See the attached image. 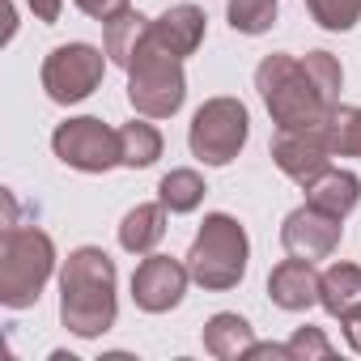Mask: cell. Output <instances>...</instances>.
<instances>
[{"label":"cell","instance_id":"obj_1","mask_svg":"<svg viewBox=\"0 0 361 361\" xmlns=\"http://www.w3.org/2000/svg\"><path fill=\"white\" fill-rule=\"evenodd\" d=\"M255 90L276 132H306V128H323L340 106L344 68L331 51H306V56L272 51L255 68Z\"/></svg>","mask_w":361,"mask_h":361},{"label":"cell","instance_id":"obj_2","mask_svg":"<svg viewBox=\"0 0 361 361\" xmlns=\"http://www.w3.org/2000/svg\"><path fill=\"white\" fill-rule=\"evenodd\" d=\"M115 281V259L102 247H77L60 268V323L81 340L106 336L119 314Z\"/></svg>","mask_w":361,"mask_h":361},{"label":"cell","instance_id":"obj_3","mask_svg":"<svg viewBox=\"0 0 361 361\" xmlns=\"http://www.w3.org/2000/svg\"><path fill=\"white\" fill-rule=\"evenodd\" d=\"M51 272H56L51 234L39 226L5 221V234H0V306H9V310L35 306Z\"/></svg>","mask_w":361,"mask_h":361},{"label":"cell","instance_id":"obj_4","mask_svg":"<svg viewBox=\"0 0 361 361\" xmlns=\"http://www.w3.org/2000/svg\"><path fill=\"white\" fill-rule=\"evenodd\" d=\"M128 102L136 115L145 119H170L188 98V73H183V60L174 51H166L149 30L140 39V47L132 51L128 60Z\"/></svg>","mask_w":361,"mask_h":361},{"label":"cell","instance_id":"obj_5","mask_svg":"<svg viewBox=\"0 0 361 361\" xmlns=\"http://www.w3.org/2000/svg\"><path fill=\"white\" fill-rule=\"evenodd\" d=\"M247 259H251V243L247 230L238 226V217L230 213H209L192 238L188 251V272L200 289L209 293H226L247 276Z\"/></svg>","mask_w":361,"mask_h":361},{"label":"cell","instance_id":"obj_6","mask_svg":"<svg viewBox=\"0 0 361 361\" xmlns=\"http://www.w3.org/2000/svg\"><path fill=\"white\" fill-rule=\"evenodd\" d=\"M251 136V115L238 98H209L188 128V149L204 166H230Z\"/></svg>","mask_w":361,"mask_h":361},{"label":"cell","instance_id":"obj_7","mask_svg":"<svg viewBox=\"0 0 361 361\" xmlns=\"http://www.w3.org/2000/svg\"><path fill=\"white\" fill-rule=\"evenodd\" d=\"M51 149L64 166L81 170V174H106L115 166H123V149H119V128H106L94 115H77L64 119L51 132Z\"/></svg>","mask_w":361,"mask_h":361},{"label":"cell","instance_id":"obj_8","mask_svg":"<svg viewBox=\"0 0 361 361\" xmlns=\"http://www.w3.org/2000/svg\"><path fill=\"white\" fill-rule=\"evenodd\" d=\"M102 73H106V51H98L90 43H60L43 60L39 77H43V90L51 102L73 106V102H85L102 85Z\"/></svg>","mask_w":361,"mask_h":361},{"label":"cell","instance_id":"obj_9","mask_svg":"<svg viewBox=\"0 0 361 361\" xmlns=\"http://www.w3.org/2000/svg\"><path fill=\"white\" fill-rule=\"evenodd\" d=\"M188 281H192L188 264H178V259L153 251V255H145V259L136 264V272H132V302H136L145 314H166V310H174L178 302H183Z\"/></svg>","mask_w":361,"mask_h":361},{"label":"cell","instance_id":"obj_10","mask_svg":"<svg viewBox=\"0 0 361 361\" xmlns=\"http://www.w3.org/2000/svg\"><path fill=\"white\" fill-rule=\"evenodd\" d=\"M331 145L323 128H306V132H276L272 140V161L281 166L285 178H293L298 188H310L323 170H331Z\"/></svg>","mask_w":361,"mask_h":361},{"label":"cell","instance_id":"obj_11","mask_svg":"<svg viewBox=\"0 0 361 361\" xmlns=\"http://www.w3.org/2000/svg\"><path fill=\"white\" fill-rule=\"evenodd\" d=\"M344 238V217H331L314 204H302L281 226V247L302 259H327Z\"/></svg>","mask_w":361,"mask_h":361},{"label":"cell","instance_id":"obj_12","mask_svg":"<svg viewBox=\"0 0 361 361\" xmlns=\"http://www.w3.org/2000/svg\"><path fill=\"white\" fill-rule=\"evenodd\" d=\"M319 268L314 259H302V255H289L281 259L272 272H268V298L281 306V310H310L319 302Z\"/></svg>","mask_w":361,"mask_h":361},{"label":"cell","instance_id":"obj_13","mask_svg":"<svg viewBox=\"0 0 361 361\" xmlns=\"http://www.w3.org/2000/svg\"><path fill=\"white\" fill-rule=\"evenodd\" d=\"M204 26H209L204 9H196V5H170L166 13H157V18L149 22V35H153L166 51H174L178 60H188V56L200 51Z\"/></svg>","mask_w":361,"mask_h":361},{"label":"cell","instance_id":"obj_14","mask_svg":"<svg viewBox=\"0 0 361 361\" xmlns=\"http://www.w3.org/2000/svg\"><path fill=\"white\" fill-rule=\"evenodd\" d=\"M302 192H306V204H314V209H323L331 217H348L357 209V200H361V178L353 170L331 166V170H323L314 178L310 188H302Z\"/></svg>","mask_w":361,"mask_h":361},{"label":"cell","instance_id":"obj_15","mask_svg":"<svg viewBox=\"0 0 361 361\" xmlns=\"http://www.w3.org/2000/svg\"><path fill=\"white\" fill-rule=\"evenodd\" d=\"M166 238V204H136L119 221V247L128 255H153V247Z\"/></svg>","mask_w":361,"mask_h":361},{"label":"cell","instance_id":"obj_16","mask_svg":"<svg viewBox=\"0 0 361 361\" xmlns=\"http://www.w3.org/2000/svg\"><path fill=\"white\" fill-rule=\"evenodd\" d=\"M251 344H255V327L234 310H221L204 323V353H213L217 361H238L251 353Z\"/></svg>","mask_w":361,"mask_h":361},{"label":"cell","instance_id":"obj_17","mask_svg":"<svg viewBox=\"0 0 361 361\" xmlns=\"http://www.w3.org/2000/svg\"><path fill=\"white\" fill-rule=\"evenodd\" d=\"M319 306L331 319H344L348 310L361 306V268L357 264H331L319 276Z\"/></svg>","mask_w":361,"mask_h":361},{"label":"cell","instance_id":"obj_18","mask_svg":"<svg viewBox=\"0 0 361 361\" xmlns=\"http://www.w3.org/2000/svg\"><path fill=\"white\" fill-rule=\"evenodd\" d=\"M204 178L188 166H178L170 174H161V183H157V200L166 204V213H196L200 200H204Z\"/></svg>","mask_w":361,"mask_h":361},{"label":"cell","instance_id":"obj_19","mask_svg":"<svg viewBox=\"0 0 361 361\" xmlns=\"http://www.w3.org/2000/svg\"><path fill=\"white\" fill-rule=\"evenodd\" d=\"M119 149H123V166L128 170H145V166H153L161 157V132L140 115V119L119 128Z\"/></svg>","mask_w":361,"mask_h":361},{"label":"cell","instance_id":"obj_20","mask_svg":"<svg viewBox=\"0 0 361 361\" xmlns=\"http://www.w3.org/2000/svg\"><path fill=\"white\" fill-rule=\"evenodd\" d=\"M145 30H149V18L136 13V9L111 18V22H106V60L119 64V68H128V60H132V51L140 47Z\"/></svg>","mask_w":361,"mask_h":361},{"label":"cell","instance_id":"obj_21","mask_svg":"<svg viewBox=\"0 0 361 361\" xmlns=\"http://www.w3.org/2000/svg\"><path fill=\"white\" fill-rule=\"evenodd\" d=\"M327 132V145L336 157H361V106H336L331 119L323 123Z\"/></svg>","mask_w":361,"mask_h":361},{"label":"cell","instance_id":"obj_22","mask_svg":"<svg viewBox=\"0 0 361 361\" xmlns=\"http://www.w3.org/2000/svg\"><path fill=\"white\" fill-rule=\"evenodd\" d=\"M276 0H230L226 5V18L238 35H264L276 26Z\"/></svg>","mask_w":361,"mask_h":361},{"label":"cell","instance_id":"obj_23","mask_svg":"<svg viewBox=\"0 0 361 361\" xmlns=\"http://www.w3.org/2000/svg\"><path fill=\"white\" fill-rule=\"evenodd\" d=\"M306 13L314 26L331 30V35H344L361 22V0H306Z\"/></svg>","mask_w":361,"mask_h":361},{"label":"cell","instance_id":"obj_24","mask_svg":"<svg viewBox=\"0 0 361 361\" xmlns=\"http://www.w3.org/2000/svg\"><path fill=\"white\" fill-rule=\"evenodd\" d=\"M289 353H293V361H331V357H336L331 340H327L319 327H298V331L289 336Z\"/></svg>","mask_w":361,"mask_h":361},{"label":"cell","instance_id":"obj_25","mask_svg":"<svg viewBox=\"0 0 361 361\" xmlns=\"http://www.w3.org/2000/svg\"><path fill=\"white\" fill-rule=\"evenodd\" d=\"M73 5L85 13V18H94V22H111V18H119V13H128L132 9V0H73Z\"/></svg>","mask_w":361,"mask_h":361},{"label":"cell","instance_id":"obj_26","mask_svg":"<svg viewBox=\"0 0 361 361\" xmlns=\"http://www.w3.org/2000/svg\"><path fill=\"white\" fill-rule=\"evenodd\" d=\"M26 5H30V13H35L43 26H56L60 13H64V0H26Z\"/></svg>","mask_w":361,"mask_h":361},{"label":"cell","instance_id":"obj_27","mask_svg":"<svg viewBox=\"0 0 361 361\" xmlns=\"http://www.w3.org/2000/svg\"><path fill=\"white\" fill-rule=\"evenodd\" d=\"M340 327H344L348 348H353V353H361V306H357V310H348V314L340 319Z\"/></svg>","mask_w":361,"mask_h":361}]
</instances>
